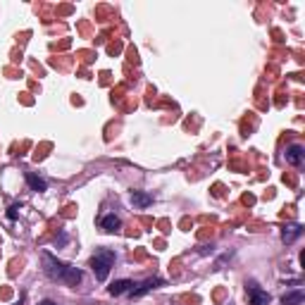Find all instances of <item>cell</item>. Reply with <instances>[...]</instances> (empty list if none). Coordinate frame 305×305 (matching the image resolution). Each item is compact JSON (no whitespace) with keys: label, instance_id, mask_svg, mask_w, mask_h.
I'll list each match as a JSON object with an SVG mask.
<instances>
[{"label":"cell","instance_id":"obj_1","mask_svg":"<svg viewBox=\"0 0 305 305\" xmlns=\"http://www.w3.org/2000/svg\"><path fill=\"white\" fill-rule=\"evenodd\" d=\"M41 260H43V272H46L53 281H62V284L76 286L83 279V274H81L79 267H72V265H67V263H60V260H57L55 255H50V253H43Z\"/></svg>","mask_w":305,"mask_h":305},{"label":"cell","instance_id":"obj_2","mask_svg":"<svg viewBox=\"0 0 305 305\" xmlns=\"http://www.w3.org/2000/svg\"><path fill=\"white\" fill-rule=\"evenodd\" d=\"M112 265H115V253L107 250V248L96 250L93 257H91V270H93V274H96L98 281H105V279H107Z\"/></svg>","mask_w":305,"mask_h":305},{"label":"cell","instance_id":"obj_3","mask_svg":"<svg viewBox=\"0 0 305 305\" xmlns=\"http://www.w3.org/2000/svg\"><path fill=\"white\" fill-rule=\"evenodd\" d=\"M158 286H165V279H160V277L146 279V281H141V284H134L132 291H129V296H132V298H139V296L152 291V289H158Z\"/></svg>","mask_w":305,"mask_h":305},{"label":"cell","instance_id":"obj_4","mask_svg":"<svg viewBox=\"0 0 305 305\" xmlns=\"http://www.w3.org/2000/svg\"><path fill=\"white\" fill-rule=\"evenodd\" d=\"M286 162L291 167H303L305 162V148L300 143H291V146H286V152H284Z\"/></svg>","mask_w":305,"mask_h":305},{"label":"cell","instance_id":"obj_5","mask_svg":"<svg viewBox=\"0 0 305 305\" xmlns=\"http://www.w3.org/2000/svg\"><path fill=\"white\" fill-rule=\"evenodd\" d=\"M248 303L250 305H267L270 303V296L257 284H248Z\"/></svg>","mask_w":305,"mask_h":305},{"label":"cell","instance_id":"obj_6","mask_svg":"<svg viewBox=\"0 0 305 305\" xmlns=\"http://www.w3.org/2000/svg\"><path fill=\"white\" fill-rule=\"evenodd\" d=\"M300 234H303V227H300V224H289V227L281 231V238H284V243H293Z\"/></svg>","mask_w":305,"mask_h":305},{"label":"cell","instance_id":"obj_7","mask_svg":"<svg viewBox=\"0 0 305 305\" xmlns=\"http://www.w3.org/2000/svg\"><path fill=\"white\" fill-rule=\"evenodd\" d=\"M134 281H129V279H119V281H115V284L110 286V293L112 296H122V293H129L132 291Z\"/></svg>","mask_w":305,"mask_h":305},{"label":"cell","instance_id":"obj_8","mask_svg":"<svg viewBox=\"0 0 305 305\" xmlns=\"http://www.w3.org/2000/svg\"><path fill=\"white\" fill-rule=\"evenodd\" d=\"M100 227H103L105 231H117V229L122 227V220H119L117 215H105L103 220H100Z\"/></svg>","mask_w":305,"mask_h":305},{"label":"cell","instance_id":"obj_9","mask_svg":"<svg viewBox=\"0 0 305 305\" xmlns=\"http://www.w3.org/2000/svg\"><path fill=\"white\" fill-rule=\"evenodd\" d=\"M303 300H305V293L300 291H291V293H284L281 296V303L284 305H303Z\"/></svg>","mask_w":305,"mask_h":305},{"label":"cell","instance_id":"obj_10","mask_svg":"<svg viewBox=\"0 0 305 305\" xmlns=\"http://www.w3.org/2000/svg\"><path fill=\"white\" fill-rule=\"evenodd\" d=\"M27 184L31 191H46V188H48V184H46L41 177H36V174H27Z\"/></svg>","mask_w":305,"mask_h":305},{"label":"cell","instance_id":"obj_11","mask_svg":"<svg viewBox=\"0 0 305 305\" xmlns=\"http://www.w3.org/2000/svg\"><path fill=\"white\" fill-rule=\"evenodd\" d=\"M132 203L134 205H139V208H148V205H152V195L150 193H134Z\"/></svg>","mask_w":305,"mask_h":305},{"label":"cell","instance_id":"obj_12","mask_svg":"<svg viewBox=\"0 0 305 305\" xmlns=\"http://www.w3.org/2000/svg\"><path fill=\"white\" fill-rule=\"evenodd\" d=\"M17 210H19V205H12L10 212H7V217H10V220H17Z\"/></svg>","mask_w":305,"mask_h":305},{"label":"cell","instance_id":"obj_13","mask_svg":"<svg viewBox=\"0 0 305 305\" xmlns=\"http://www.w3.org/2000/svg\"><path fill=\"white\" fill-rule=\"evenodd\" d=\"M36 305H55L53 300H41V303H36Z\"/></svg>","mask_w":305,"mask_h":305}]
</instances>
